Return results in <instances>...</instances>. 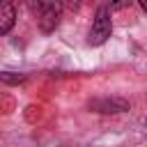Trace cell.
I'll list each match as a JSON object with an SVG mask.
<instances>
[{
  "label": "cell",
  "instance_id": "6da1fadb",
  "mask_svg": "<svg viewBox=\"0 0 147 147\" xmlns=\"http://www.w3.org/2000/svg\"><path fill=\"white\" fill-rule=\"evenodd\" d=\"M113 32V21H110V7H99L96 14H94V21H92V28H90V37H87V44L90 46H101Z\"/></svg>",
  "mask_w": 147,
  "mask_h": 147
},
{
  "label": "cell",
  "instance_id": "7a4b0ae2",
  "mask_svg": "<svg viewBox=\"0 0 147 147\" xmlns=\"http://www.w3.org/2000/svg\"><path fill=\"white\" fill-rule=\"evenodd\" d=\"M34 14H37V23L44 32H53L60 23V16H62V5L60 2H37L32 5Z\"/></svg>",
  "mask_w": 147,
  "mask_h": 147
},
{
  "label": "cell",
  "instance_id": "3957f363",
  "mask_svg": "<svg viewBox=\"0 0 147 147\" xmlns=\"http://www.w3.org/2000/svg\"><path fill=\"white\" fill-rule=\"evenodd\" d=\"M87 106H90V110H94V113H103V115H113V113H124V110H129V101H126V99H119V96H101V99H92Z\"/></svg>",
  "mask_w": 147,
  "mask_h": 147
},
{
  "label": "cell",
  "instance_id": "277c9868",
  "mask_svg": "<svg viewBox=\"0 0 147 147\" xmlns=\"http://www.w3.org/2000/svg\"><path fill=\"white\" fill-rule=\"evenodd\" d=\"M16 23V11L11 2H2L0 5V34H7Z\"/></svg>",
  "mask_w": 147,
  "mask_h": 147
},
{
  "label": "cell",
  "instance_id": "5b68a950",
  "mask_svg": "<svg viewBox=\"0 0 147 147\" xmlns=\"http://www.w3.org/2000/svg\"><path fill=\"white\" fill-rule=\"evenodd\" d=\"M0 78H2L5 83H21V80H23V76H11L9 71H5V74H2Z\"/></svg>",
  "mask_w": 147,
  "mask_h": 147
},
{
  "label": "cell",
  "instance_id": "8992f818",
  "mask_svg": "<svg viewBox=\"0 0 147 147\" xmlns=\"http://www.w3.org/2000/svg\"><path fill=\"white\" fill-rule=\"evenodd\" d=\"M140 7H142V11H147V0H142V2H140Z\"/></svg>",
  "mask_w": 147,
  "mask_h": 147
}]
</instances>
